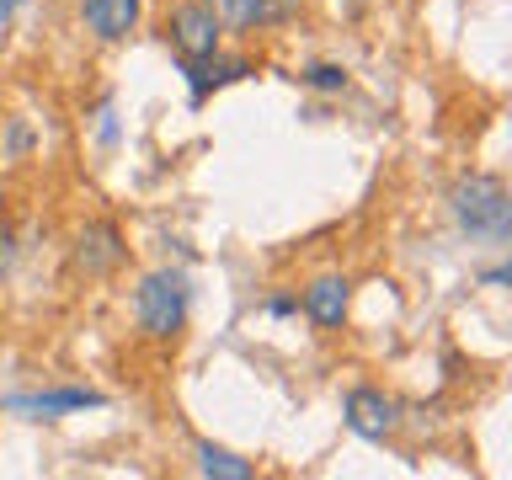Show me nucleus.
<instances>
[{"mask_svg":"<svg viewBox=\"0 0 512 480\" xmlns=\"http://www.w3.org/2000/svg\"><path fill=\"white\" fill-rule=\"evenodd\" d=\"M342 416H347V427L358 432V438L384 443L400 427V400H390L384 390H374V384H358V390H347Z\"/></svg>","mask_w":512,"mask_h":480,"instance_id":"7ed1b4c3","label":"nucleus"},{"mask_svg":"<svg viewBox=\"0 0 512 480\" xmlns=\"http://www.w3.org/2000/svg\"><path fill=\"white\" fill-rule=\"evenodd\" d=\"M16 6H22V0H0V22H6V16H11Z\"/></svg>","mask_w":512,"mask_h":480,"instance_id":"dca6fc26","label":"nucleus"},{"mask_svg":"<svg viewBox=\"0 0 512 480\" xmlns=\"http://www.w3.org/2000/svg\"><path fill=\"white\" fill-rule=\"evenodd\" d=\"M11 262H16V230H11L6 219H0V278L11 272Z\"/></svg>","mask_w":512,"mask_h":480,"instance_id":"ddd939ff","label":"nucleus"},{"mask_svg":"<svg viewBox=\"0 0 512 480\" xmlns=\"http://www.w3.org/2000/svg\"><path fill=\"white\" fill-rule=\"evenodd\" d=\"M347 304H352V283L347 278H315L304 288V315L315 320V326H342L347 320Z\"/></svg>","mask_w":512,"mask_h":480,"instance_id":"6e6552de","label":"nucleus"},{"mask_svg":"<svg viewBox=\"0 0 512 480\" xmlns=\"http://www.w3.org/2000/svg\"><path fill=\"white\" fill-rule=\"evenodd\" d=\"M123 256H128V246H123V230L112 219H91L86 230L75 235V267L86 272V278H112V272L123 267Z\"/></svg>","mask_w":512,"mask_h":480,"instance_id":"20e7f679","label":"nucleus"},{"mask_svg":"<svg viewBox=\"0 0 512 480\" xmlns=\"http://www.w3.org/2000/svg\"><path fill=\"white\" fill-rule=\"evenodd\" d=\"M448 208H454L459 230L486 235V240H507L512 235V192L502 176L491 171H470L448 187Z\"/></svg>","mask_w":512,"mask_h":480,"instance_id":"f257e3e1","label":"nucleus"},{"mask_svg":"<svg viewBox=\"0 0 512 480\" xmlns=\"http://www.w3.org/2000/svg\"><path fill=\"white\" fill-rule=\"evenodd\" d=\"M182 75H187L192 102H203L208 91H219V86H230V80L251 75V64H246V59H219V54H203V59H182Z\"/></svg>","mask_w":512,"mask_h":480,"instance_id":"0eeeda50","label":"nucleus"},{"mask_svg":"<svg viewBox=\"0 0 512 480\" xmlns=\"http://www.w3.org/2000/svg\"><path fill=\"white\" fill-rule=\"evenodd\" d=\"M187 299H192L187 294V272H176V267L150 272V278L139 283V294H134L139 331L155 336V342H171V336L187 326Z\"/></svg>","mask_w":512,"mask_h":480,"instance_id":"f03ea898","label":"nucleus"},{"mask_svg":"<svg viewBox=\"0 0 512 480\" xmlns=\"http://www.w3.org/2000/svg\"><path fill=\"white\" fill-rule=\"evenodd\" d=\"M304 86H315V91H347V70H342V64H310V70H304Z\"/></svg>","mask_w":512,"mask_h":480,"instance_id":"f8f14e48","label":"nucleus"},{"mask_svg":"<svg viewBox=\"0 0 512 480\" xmlns=\"http://www.w3.org/2000/svg\"><path fill=\"white\" fill-rule=\"evenodd\" d=\"M219 16L208 0H187V6H176L171 16V43L182 59H203V54H219Z\"/></svg>","mask_w":512,"mask_h":480,"instance_id":"39448f33","label":"nucleus"},{"mask_svg":"<svg viewBox=\"0 0 512 480\" xmlns=\"http://www.w3.org/2000/svg\"><path fill=\"white\" fill-rule=\"evenodd\" d=\"M208 6H214L219 27H230V32H251L278 16V0H208Z\"/></svg>","mask_w":512,"mask_h":480,"instance_id":"9d476101","label":"nucleus"},{"mask_svg":"<svg viewBox=\"0 0 512 480\" xmlns=\"http://www.w3.org/2000/svg\"><path fill=\"white\" fill-rule=\"evenodd\" d=\"M198 470L203 475H219V480H251L256 464L230 454V448H219V443H198Z\"/></svg>","mask_w":512,"mask_h":480,"instance_id":"9b49d317","label":"nucleus"},{"mask_svg":"<svg viewBox=\"0 0 512 480\" xmlns=\"http://www.w3.org/2000/svg\"><path fill=\"white\" fill-rule=\"evenodd\" d=\"M294 310H299V304L288 299V294H278V299H267V315H294Z\"/></svg>","mask_w":512,"mask_h":480,"instance_id":"2eb2a0df","label":"nucleus"},{"mask_svg":"<svg viewBox=\"0 0 512 480\" xmlns=\"http://www.w3.org/2000/svg\"><path fill=\"white\" fill-rule=\"evenodd\" d=\"M102 406V395L91 390H48V395H11L6 411H32V416H64V411H86Z\"/></svg>","mask_w":512,"mask_h":480,"instance_id":"1a4fd4ad","label":"nucleus"},{"mask_svg":"<svg viewBox=\"0 0 512 480\" xmlns=\"http://www.w3.org/2000/svg\"><path fill=\"white\" fill-rule=\"evenodd\" d=\"M139 6L144 0H80V22H86L91 38L123 43L128 32L139 27Z\"/></svg>","mask_w":512,"mask_h":480,"instance_id":"423d86ee","label":"nucleus"},{"mask_svg":"<svg viewBox=\"0 0 512 480\" xmlns=\"http://www.w3.org/2000/svg\"><path fill=\"white\" fill-rule=\"evenodd\" d=\"M32 144V134H27V123H11V134H6V155H22Z\"/></svg>","mask_w":512,"mask_h":480,"instance_id":"4468645a","label":"nucleus"}]
</instances>
